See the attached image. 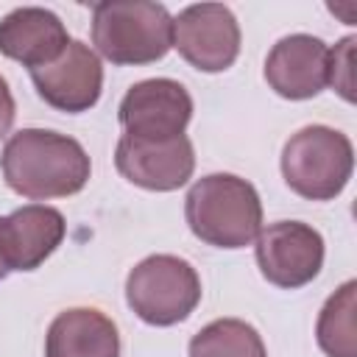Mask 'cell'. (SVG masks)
Instances as JSON below:
<instances>
[{"label": "cell", "instance_id": "14", "mask_svg": "<svg viewBox=\"0 0 357 357\" xmlns=\"http://www.w3.org/2000/svg\"><path fill=\"white\" fill-rule=\"evenodd\" d=\"M45 357H120L117 326L92 307L64 310L47 329Z\"/></svg>", "mask_w": 357, "mask_h": 357}, {"label": "cell", "instance_id": "5", "mask_svg": "<svg viewBox=\"0 0 357 357\" xmlns=\"http://www.w3.org/2000/svg\"><path fill=\"white\" fill-rule=\"evenodd\" d=\"M126 301L151 326H173L198 307L201 279L195 268L173 254H153L137 262L126 279Z\"/></svg>", "mask_w": 357, "mask_h": 357}, {"label": "cell", "instance_id": "11", "mask_svg": "<svg viewBox=\"0 0 357 357\" xmlns=\"http://www.w3.org/2000/svg\"><path fill=\"white\" fill-rule=\"evenodd\" d=\"M64 218L45 204H28L0 218V251L11 271H36L64 240Z\"/></svg>", "mask_w": 357, "mask_h": 357}, {"label": "cell", "instance_id": "6", "mask_svg": "<svg viewBox=\"0 0 357 357\" xmlns=\"http://www.w3.org/2000/svg\"><path fill=\"white\" fill-rule=\"evenodd\" d=\"M173 47L201 73H223L240 53V25L223 3L187 6L173 20Z\"/></svg>", "mask_w": 357, "mask_h": 357}, {"label": "cell", "instance_id": "13", "mask_svg": "<svg viewBox=\"0 0 357 357\" xmlns=\"http://www.w3.org/2000/svg\"><path fill=\"white\" fill-rule=\"evenodd\" d=\"M67 45L64 22L47 8L25 6L0 20V53L31 70L56 61Z\"/></svg>", "mask_w": 357, "mask_h": 357}, {"label": "cell", "instance_id": "15", "mask_svg": "<svg viewBox=\"0 0 357 357\" xmlns=\"http://www.w3.org/2000/svg\"><path fill=\"white\" fill-rule=\"evenodd\" d=\"M190 357H268L259 332L240 318H218L190 340Z\"/></svg>", "mask_w": 357, "mask_h": 357}, {"label": "cell", "instance_id": "18", "mask_svg": "<svg viewBox=\"0 0 357 357\" xmlns=\"http://www.w3.org/2000/svg\"><path fill=\"white\" fill-rule=\"evenodd\" d=\"M14 114H17V109H14L11 89H8L6 78L0 75V139L11 131V126H14Z\"/></svg>", "mask_w": 357, "mask_h": 357}, {"label": "cell", "instance_id": "1", "mask_svg": "<svg viewBox=\"0 0 357 357\" xmlns=\"http://www.w3.org/2000/svg\"><path fill=\"white\" fill-rule=\"evenodd\" d=\"M0 167L6 184L31 201L75 195L86 187L92 170L78 139L45 128L11 134L0 153Z\"/></svg>", "mask_w": 357, "mask_h": 357}, {"label": "cell", "instance_id": "17", "mask_svg": "<svg viewBox=\"0 0 357 357\" xmlns=\"http://www.w3.org/2000/svg\"><path fill=\"white\" fill-rule=\"evenodd\" d=\"M354 36H346L337 42L335 50H329L326 56V84H332L343 100H354Z\"/></svg>", "mask_w": 357, "mask_h": 357}, {"label": "cell", "instance_id": "12", "mask_svg": "<svg viewBox=\"0 0 357 357\" xmlns=\"http://www.w3.org/2000/svg\"><path fill=\"white\" fill-rule=\"evenodd\" d=\"M326 45L310 33L279 39L265 59L268 86L287 100L315 98L326 86Z\"/></svg>", "mask_w": 357, "mask_h": 357}, {"label": "cell", "instance_id": "7", "mask_svg": "<svg viewBox=\"0 0 357 357\" xmlns=\"http://www.w3.org/2000/svg\"><path fill=\"white\" fill-rule=\"evenodd\" d=\"M257 265L276 287H304L321 273L324 237L298 220L271 223L257 234Z\"/></svg>", "mask_w": 357, "mask_h": 357}, {"label": "cell", "instance_id": "2", "mask_svg": "<svg viewBox=\"0 0 357 357\" xmlns=\"http://www.w3.org/2000/svg\"><path fill=\"white\" fill-rule=\"evenodd\" d=\"M184 218L201 243L215 248H245L262 229V204L254 184L245 178L212 173L190 187Z\"/></svg>", "mask_w": 357, "mask_h": 357}, {"label": "cell", "instance_id": "9", "mask_svg": "<svg viewBox=\"0 0 357 357\" xmlns=\"http://www.w3.org/2000/svg\"><path fill=\"white\" fill-rule=\"evenodd\" d=\"M114 165L117 173L131 184L156 192H170L190 181L195 170V151L184 134L162 142L123 134L114 151Z\"/></svg>", "mask_w": 357, "mask_h": 357}, {"label": "cell", "instance_id": "10", "mask_svg": "<svg viewBox=\"0 0 357 357\" xmlns=\"http://www.w3.org/2000/svg\"><path fill=\"white\" fill-rule=\"evenodd\" d=\"M31 81L47 106L78 114L98 103L103 89V67L89 45L70 39L56 61L31 70Z\"/></svg>", "mask_w": 357, "mask_h": 357}, {"label": "cell", "instance_id": "3", "mask_svg": "<svg viewBox=\"0 0 357 357\" xmlns=\"http://www.w3.org/2000/svg\"><path fill=\"white\" fill-rule=\"evenodd\" d=\"M92 45L112 64H151L173 47V17L148 0H106L92 8Z\"/></svg>", "mask_w": 357, "mask_h": 357}, {"label": "cell", "instance_id": "8", "mask_svg": "<svg viewBox=\"0 0 357 357\" xmlns=\"http://www.w3.org/2000/svg\"><path fill=\"white\" fill-rule=\"evenodd\" d=\"M192 117L190 92L170 78H148L134 84L120 100V123L137 139H173L181 137Z\"/></svg>", "mask_w": 357, "mask_h": 357}, {"label": "cell", "instance_id": "19", "mask_svg": "<svg viewBox=\"0 0 357 357\" xmlns=\"http://www.w3.org/2000/svg\"><path fill=\"white\" fill-rule=\"evenodd\" d=\"M8 276V268H6V259H3V251H0V279Z\"/></svg>", "mask_w": 357, "mask_h": 357}, {"label": "cell", "instance_id": "4", "mask_svg": "<svg viewBox=\"0 0 357 357\" xmlns=\"http://www.w3.org/2000/svg\"><path fill=\"white\" fill-rule=\"evenodd\" d=\"M354 170V148L343 131L307 126L296 131L282 151V176L287 187L307 201H332L343 192Z\"/></svg>", "mask_w": 357, "mask_h": 357}, {"label": "cell", "instance_id": "16", "mask_svg": "<svg viewBox=\"0 0 357 357\" xmlns=\"http://www.w3.org/2000/svg\"><path fill=\"white\" fill-rule=\"evenodd\" d=\"M354 290L357 282H346L335 296L326 298L321 315H318V346L326 357H357V326H354Z\"/></svg>", "mask_w": 357, "mask_h": 357}]
</instances>
